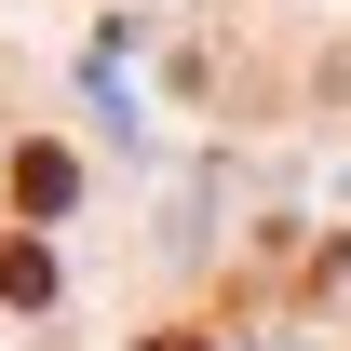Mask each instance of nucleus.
<instances>
[{
  "label": "nucleus",
  "instance_id": "f257e3e1",
  "mask_svg": "<svg viewBox=\"0 0 351 351\" xmlns=\"http://www.w3.org/2000/svg\"><path fill=\"white\" fill-rule=\"evenodd\" d=\"M68 189H82V162H68L54 135H27V149H14V217H68Z\"/></svg>",
  "mask_w": 351,
  "mask_h": 351
},
{
  "label": "nucleus",
  "instance_id": "f03ea898",
  "mask_svg": "<svg viewBox=\"0 0 351 351\" xmlns=\"http://www.w3.org/2000/svg\"><path fill=\"white\" fill-rule=\"evenodd\" d=\"M0 298H14V311H41V298H54V257H41V243H27V230L0 243Z\"/></svg>",
  "mask_w": 351,
  "mask_h": 351
},
{
  "label": "nucleus",
  "instance_id": "7ed1b4c3",
  "mask_svg": "<svg viewBox=\"0 0 351 351\" xmlns=\"http://www.w3.org/2000/svg\"><path fill=\"white\" fill-rule=\"evenodd\" d=\"M135 351H217V338H135Z\"/></svg>",
  "mask_w": 351,
  "mask_h": 351
}]
</instances>
